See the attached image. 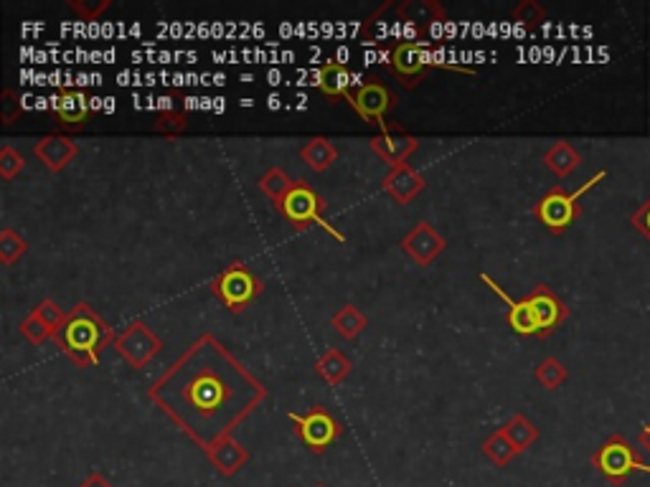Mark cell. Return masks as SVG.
<instances>
[{"instance_id":"cell-1","label":"cell","mask_w":650,"mask_h":487,"mask_svg":"<svg viewBox=\"0 0 650 487\" xmlns=\"http://www.w3.org/2000/svg\"><path fill=\"white\" fill-rule=\"evenodd\" d=\"M148 396L204 452L232 434L267 399V389L216 335L204 333L160 373Z\"/></svg>"},{"instance_id":"cell-2","label":"cell","mask_w":650,"mask_h":487,"mask_svg":"<svg viewBox=\"0 0 650 487\" xmlns=\"http://www.w3.org/2000/svg\"><path fill=\"white\" fill-rule=\"evenodd\" d=\"M115 340L117 335L112 325H107V320H102V315H97L89 302H77L54 335L56 348L79 368L97 366L102 351L107 345H115Z\"/></svg>"},{"instance_id":"cell-3","label":"cell","mask_w":650,"mask_h":487,"mask_svg":"<svg viewBox=\"0 0 650 487\" xmlns=\"http://www.w3.org/2000/svg\"><path fill=\"white\" fill-rule=\"evenodd\" d=\"M607 178V170H600L590 181L584 183L577 191L567 193L562 186H554L539 198V203L534 206V216L539 219V224H544L551 234H564L574 221L582 216V206L579 201L584 198V193H590L597 183H602Z\"/></svg>"},{"instance_id":"cell-4","label":"cell","mask_w":650,"mask_h":487,"mask_svg":"<svg viewBox=\"0 0 650 487\" xmlns=\"http://www.w3.org/2000/svg\"><path fill=\"white\" fill-rule=\"evenodd\" d=\"M592 467H595L612 487L625 485L633 472H645V475H650V465L640 460L635 447L623 434H610V437L592 452Z\"/></svg>"},{"instance_id":"cell-5","label":"cell","mask_w":650,"mask_h":487,"mask_svg":"<svg viewBox=\"0 0 650 487\" xmlns=\"http://www.w3.org/2000/svg\"><path fill=\"white\" fill-rule=\"evenodd\" d=\"M211 292L216 300L226 307L229 312H242L244 307L252 305L262 290L265 282L259 280L257 274L247 267L244 262H232L221 274H216L211 280Z\"/></svg>"},{"instance_id":"cell-6","label":"cell","mask_w":650,"mask_h":487,"mask_svg":"<svg viewBox=\"0 0 650 487\" xmlns=\"http://www.w3.org/2000/svg\"><path fill=\"white\" fill-rule=\"evenodd\" d=\"M275 208L280 211L282 216H285L287 221H290L292 226H295V229L303 231V229H308V226H320V229L328 231L333 239L343 241L341 231L333 229V226L323 219L325 201L308 181H295V186H292V191L287 193L285 201Z\"/></svg>"},{"instance_id":"cell-7","label":"cell","mask_w":650,"mask_h":487,"mask_svg":"<svg viewBox=\"0 0 650 487\" xmlns=\"http://www.w3.org/2000/svg\"><path fill=\"white\" fill-rule=\"evenodd\" d=\"M346 102L359 112L361 120L369 122V125H379L381 132H389L397 127L386 122V112H392L397 107L399 97L374 74L366 77V82L356 92H348Z\"/></svg>"},{"instance_id":"cell-8","label":"cell","mask_w":650,"mask_h":487,"mask_svg":"<svg viewBox=\"0 0 650 487\" xmlns=\"http://www.w3.org/2000/svg\"><path fill=\"white\" fill-rule=\"evenodd\" d=\"M430 66H440V69H452V72H463L475 77V69H465V66L445 64V61H432L427 54V41H407V44H397L392 51V69L399 79L402 87L414 89L417 82L422 79L425 69Z\"/></svg>"},{"instance_id":"cell-9","label":"cell","mask_w":650,"mask_h":487,"mask_svg":"<svg viewBox=\"0 0 650 487\" xmlns=\"http://www.w3.org/2000/svg\"><path fill=\"white\" fill-rule=\"evenodd\" d=\"M290 422L295 424V432H298L300 442H303L310 452H315V455L333 447V442H336L343 432L341 422H338L331 411L323 409V406H313V409L305 411V414H290Z\"/></svg>"},{"instance_id":"cell-10","label":"cell","mask_w":650,"mask_h":487,"mask_svg":"<svg viewBox=\"0 0 650 487\" xmlns=\"http://www.w3.org/2000/svg\"><path fill=\"white\" fill-rule=\"evenodd\" d=\"M163 348V340L143 323L133 320L115 340V351L130 368H145Z\"/></svg>"},{"instance_id":"cell-11","label":"cell","mask_w":650,"mask_h":487,"mask_svg":"<svg viewBox=\"0 0 650 487\" xmlns=\"http://www.w3.org/2000/svg\"><path fill=\"white\" fill-rule=\"evenodd\" d=\"M529 302L531 310H534L536 325H539V338H549L554 330L562 328L569 320V307L549 285H536L531 290Z\"/></svg>"},{"instance_id":"cell-12","label":"cell","mask_w":650,"mask_h":487,"mask_svg":"<svg viewBox=\"0 0 650 487\" xmlns=\"http://www.w3.org/2000/svg\"><path fill=\"white\" fill-rule=\"evenodd\" d=\"M445 249V239L427 221H419L412 231L402 239V252L412 259L417 267H430Z\"/></svg>"},{"instance_id":"cell-13","label":"cell","mask_w":650,"mask_h":487,"mask_svg":"<svg viewBox=\"0 0 650 487\" xmlns=\"http://www.w3.org/2000/svg\"><path fill=\"white\" fill-rule=\"evenodd\" d=\"M371 150L384 160L386 165H392V168H399V165H407V160L417 153L419 140L414 135H407L399 127L389 132H379L369 140Z\"/></svg>"},{"instance_id":"cell-14","label":"cell","mask_w":650,"mask_h":487,"mask_svg":"<svg viewBox=\"0 0 650 487\" xmlns=\"http://www.w3.org/2000/svg\"><path fill=\"white\" fill-rule=\"evenodd\" d=\"M480 280H483L485 285L491 287V290L496 292V295L501 297V300L508 305L506 320H508V325H511L513 333L524 335V338H539V325H536V318H534V310H531L529 297H524V300H513V297L508 295V292L503 290V287L498 285L496 280H493L491 274H480Z\"/></svg>"},{"instance_id":"cell-15","label":"cell","mask_w":650,"mask_h":487,"mask_svg":"<svg viewBox=\"0 0 650 487\" xmlns=\"http://www.w3.org/2000/svg\"><path fill=\"white\" fill-rule=\"evenodd\" d=\"M51 110H54L56 125L67 132H82L87 127L89 112H92L84 92H61L51 102Z\"/></svg>"},{"instance_id":"cell-16","label":"cell","mask_w":650,"mask_h":487,"mask_svg":"<svg viewBox=\"0 0 650 487\" xmlns=\"http://www.w3.org/2000/svg\"><path fill=\"white\" fill-rule=\"evenodd\" d=\"M204 455L209 457V462L216 467V472L224 477H234L249 462V452L244 449L242 442L234 439V434H226V437L216 439L211 447L204 449Z\"/></svg>"},{"instance_id":"cell-17","label":"cell","mask_w":650,"mask_h":487,"mask_svg":"<svg viewBox=\"0 0 650 487\" xmlns=\"http://www.w3.org/2000/svg\"><path fill=\"white\" fill-rule=\"evenodd\" d=\"M79 148L74 140L67 135L51 132V135L41 137L39 143H34V155L51 170V173H61L74 158H77Z\"/></svg>"},{"instance_id":"cell-18","label":"cell","mask_w":650,"mask_h":487,"mask_svg":"<svg viewBox=\"0 0 650 487\" xmlns=\"http://www.w3.org/2000/svg\"><path fill=\"white\" fill-rule=\"evenodd\" d=\"M381 188H384L386 196H392L394 201L402 203V206H409V203L422 193V188H425V178L407 163L389 170L384 176V181H381Z\"/></svg>"},{"instance_id":"cell-19","label":"cell","mask_w":650,"mask_h":487,"mask_svg":"<svg viewBox=\"0 0 650 487\" xmlns=\"http://www.w3.org/2000/svg\"><path fill=\"white\" fill-rule=\"evenodd\" d=\"M397 16L402 21L412 23L419 31H425L427 26H435L440 21H447L445 8L437 0H402L397 6Z\"/></svg>"},{"instance_id":"cell-20","label":"cell","mask_w":650,"mask_h":487,"mask_svg":"<svg viewBox=\"0 0 650 487\" xmlns=\"http://www.w3.org/2000/svg\"><path fill=\"white\" fill-rule=\"evenodd\" d=\"M544 165L557 178H569L582 165V155H579V150L572 143L559 140V143H554L544 153Z\"/></svg>"},{"instance_id":"cell-21","label":"cell","mask_w":650,"mask_h":487,"mask_svg":"<svg viewBox=\"0 0 650 487\" xmlns=\"http://www.w3.org/2000/svg\"><path fill=\"white\" fill-rule=\"evenodd\" d=\"M348 82H351V74H348L346 66L338 64V61H328V64L320 66L318 74H315V84H318V89L325 94V97L331 99H338V97L346 99Z\"/></svg>"},{"instance_id":"cell-22","label":"cell","mask_w":650,"mask_h":487,"mask_svg":"<svg viewBox=\"0 0 650 487\" xmlns=\"http://www.w3.org/2000/svg\"><path fill=\"white\" fill-rule=\"evenodd\" d=\"M300 158L305 160L310 170L315 173H325L338 160V148L328 140V137H310L305 148L300 150Z\"/></svg>"},{"instance_id":"cell-23","label":"cell","mask_w":650,"mask_h":487,"mask_svg":"<svg viewBox=\"0 0 650 487\" xmlns=\"http://www.w3.org/2000/svg\"><path fill=\"white\" fill-rule=\"evenodd\" d=\"M351 368H353L351 358L343 356L338 348H328V351H325L323 356L315 361V373L323 378L325 384H331V386L343 384L348 373H351Z\"/></svg>"},{"instance_id":"cell-24","label":"cell","mask_w":650,"mask_h":487,"mask_svg":"<svg viewBox=\"0 0 650 487\" xmlns=\"http://www.w3.org/2000/svg\"><path fill=\"white\" fill-rule=\"evenodd\" d=\"M501 429L506 432V437L511 439V444L516 447L518 455H521V452H526V449L534 447V444L539 442V427H536V424L531 422V419L526 414H513Z\"/></svg>"},{"instance_id":"cell-25","label":"cell","mask_w":650,"mask_h":487,"mask_svg":"<svg viewBox=\"0 0 650 487\" xmlns=\"http://www.w3.org/2000/svg\"><path fill=\"white\" fill-rule=\"evenodd\" d=\"M331 325L341 338L356 340L361 335V330L369 325V318L356 305H343L331 318Z\"/></svg>"},{"instance_id":"cell-26","label":"cell","mask_w":650,"mask_h":487,"mask_svg":"<svg viewBox=\"0 0 650 487\" xmlns=\"http://www.w3.org/2000/svg\"><path fill=\"white\" fill-rule=\"evenodd\" d=\"M292 186H295V181H292L282 168H270L265 176L259 178V191L265 193L275 206H280V203L285 201V196L292 191Z\"/></svg>"},{"instance_id":"cell-27","label":"cell","mask_w":650,"mask_h":487,"mask_svg":"<svg viewBox=\"0 0 650 487\" xmlns=\"http://www.w3.org/2000/svg\"><path fill=\"white\" fill-rule=\"evenodd\" d=\"M483 455L488 457L496 467H506L518 452L511 444V439L506 437V432H503V429H496V432L483 442Z\"/></svg>"},{"instance_id":"cell-28","label":"cell","mask_w":650,"mask_h":487,"mask_svg":"<svg viewBox=\"0 0 650 487\" xmlns=\"http://www.w3.org/2000/svg\"><path fill=\"white\" fill-rule=\"evenodd\" d=\"M534 378L539 381L541 386H544L546 391H554V389H559V386L567 384L569 371H567V366H564V363L559 361V358L549 356V358H544V361H541L539 366H536Z\"/></svg>"},{"instance_id":"cell-29","label":"cell","mask_w":650,"mask_h":487,"mask_svg":"<svg viewBox=\"0 0 650 487\" xmlns=\"http://www.w3.org/2000/svg\"><path fill=\"white\" fill-rule=\"evenodd\" d=\"M28 252V241L18 234L16 229L6 226V229L0 231V264H16L23 254Z\"/></svg>"},{"instance_id":"cell-30","label":"cell","mask_w":650,"mask_h":487,"mask_svg":"<svg viewBox=\"0 0 650 487\" xmlns=\"http://www.w3.org/2000/svg\"><path fill=\"white\" fill-rule=\"evenodd\" d=\"M546 16H549V13H546V8L541 6V3H536V0H521V3H518V6L511 11L513 21L521 23V26H529V28L541 26V23L546 21Z\"/></svg>"},{"instance_id":"cell-31","label":"cell","mask_w":650,"mask_h":487,"mask_svg":"<svg viewBox=\"0 0 650 487\" xmlns=\"http://www.w3.org/2000/svg\"><path fill=\"white\" fill-rule=\"evenodd\" d=\"M18 333H21L31 345H44L46 340H54V333H51V330L46 328L39 318H36L34 312H28L26 318L21 320V325H18Z\"/></svg>"},{"instance_id":"cell-32","label":"cell","mask_w":650,"mask_h":487,"mask_svg":"<svg viewBox=\"0 0 650 487\" xmlns=\"http://www.w3.org/2000/svg\"><path fill=\"white\" fill-rule=\"evenodd\" d=\"M31 312H34L36 318H39L41 323H44L54 335H56V330L64 325V320H67V312H61V307L56 305L54 300H49V297H44V300H41Z\"/></svg>"},{"instance_id":"cell-33","label":"cell","mask_w":650,"mask_h":487,"mask_svg":"<svg viewBox=\"0 0 650 487\" xmlns=\"http://www.w3.org/2000/svg\"><path fill=\"white\" fill-rule=\"evenodd\" d=\"M153 130L160 132L163 137L181 135V132L188 130V115H183V112H176V110L163 112V115L153 122Z\"/></svg>"},{"instance_id":"cell-34","label":"cell","mask_w":650,"mask_h":487,"mask_svg":"<svg viewBox=\"0 0 650 487\" xmlns=\"http://www.w3.org/2000/svg\"><path fill=\"white\" fill-rule=\"evenodd\" d=\"M23 168H26L23 155L16 148H11V145H3L0 148V176H3V181H13Z\"/></svg>"},{"instance_id":"cell-35","label":"cell","mask_w":650,"mask_h":487,"mask_svg":"<svg viewBox=\"0 0 650 487\" xmlns=\"http://www.w3.org/2000/svg\"><path fill=\"white\" fill-rule=\"evenodd\" d=\"M21 112H23L21 97H18L11 87L3 89V92H0V122H3L6 127L13 125V122L21 117Z\"/></svg>"},{"instance_id":"cell-36","label":"cell","mask_w":650,"mask_h":487,"mask_svg":"<svg viewBox=\"0 0 650 487\" xmlns=\"http://www.w3.org/2000/svg\"><path fill=\"white\" fill-rule=\"evenodd\" d=\"M69 8H72L82 21H97L102 13L110 11L112 0H94V3H89V0H69Z\"/></svg>"},{"instance_id":"cell-37","label":"cell","mask_w":650,"mask_h":487,"mask_svg":"<svg viewBox=\"0 0 650 487\" xmlns=\"http://www.w3.org/2000/svg\"><path fill=\"white\" fill-rule=\"evenodd\" d=\"M630 224H633V229L650 244V196L630 214Z\"/></svg>"},{"instance_id":"cell-38","label":"cell","mask_w":650,"mask_h":487,"mask_svg":"<svg viewBox=\"0 0 650 487\" xmlns=\"http://www.w3.org/2000/svg\"><path fill=\"white\" fill-rule=\"evenodd\" d=\"M79 487H115V485H112L105 475H100V472H92V475H87L82 482H79Z\"/></svg>"},{"instance_id":"cell-39","label":"cell","mask_w":650,"mask_h":487,"mask_svg":"<svg viewBox=\"0 0 650 487\" xmlns=\"http://www.w3.org/2000/svg\"><path fill=\"white\" fill-rule=\"evenodd\" d=\"M638 444H640V447H643L645 452H648V455H650V422L645 424L643 429H640V434H638Z\"/></svg>"},{"instance_id":"cell-40","label":"cell","mask_w":650,"mask_h":487,"mask_svg":"<svg viewBox=\"0 0 650 487\" xmlns=\"http://www.w3.org/2000/svg\"><path fill=\"white\" fill-rule=\"evenodd\" d=\"M318 487H325V485H318Z\"/></svg>"}]
</instances>
